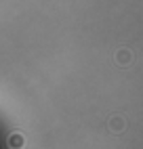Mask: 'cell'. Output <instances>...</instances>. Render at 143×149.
Masks as SVG:
<instances>
[{
    "instance_id": "obj_1",
    "label": "cell",
    "mask_w": 143,
    "mask_h": 149,
    "mask_svg": "<svg viewBox=\"0 0 143 149\" xmlns=\"http://www.w3.org/2000/svg\"><path fill=\"white\" fill-rule=\"evenodd\" d=\"M130 59H132V55H130V51H126V48H122V51L116 53V63L118 65H128Z\"/></svg>"
},
{
    "instance_id": "obj_2",
    "label": "cell",
    "mask_w": 143,
    "mask_h": 149,
    "mask_svg": "<svg viewBox=\"0 0 143 149\" xmlns=\"http://www.w3.org/2000/svg\"><path fill=\"white\" fill-rule=\"evenodd\" d=\"M109 130L111 132H122V130H124V120H122L120 116H114L109 120Z\"/></svg>"
},
{
    "instance_id": "obj_3",
    "label": "cell",
    "mask_w": 143,
    "mask_h": 149,
    "mask_svg": "<svg viewBox=\"0 0 143 149\" xmlns=\"http://www.w3.org/2000/svg\"><path fill=\"white\" fill-rule=\"evenodd\" d=\"M8 147H13V149H19V147H23V136L19 134V132L11 134V136H8Z\"/></svg>"
}]
</instances>
